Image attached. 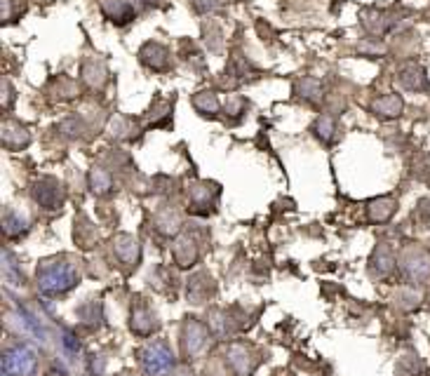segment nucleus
<instances>
[{"label": "nucleus", "mask_w": 430, "mask_h": 376, "mask_svg": "<svg viewBox=\"0 0 430 376\" xmlns=\"http://www.w3.org/2000/svg\"><path fill=\"white\" fill-rule=\"evenodd\" d=\"M374 111H376V116H381V118H395V116H399V111H402V99H399L397 94L381 96V99L374 104Z\"/></svg>", "instance_id": "16"}, {"label": "nucleus", "mask_w": 430, "mask_h": 376, "mask_svg": "<svg viewBox=\"0 0 430 376\" xmlns=\"http://www.w3.org/2000/svg\"><path fill=\"white\" fill-rule=\"evenodd\" d=\"M89 184H92L94 193H109L111 191V177L104 170H92V175H89Z\"/></svg>", "instance_id": "21"}, {"label": "nucleus", "mask_w": 430, "mask_h": 376, "mask_svg": "<svg viewBox=\"0 0 430 376\" xmlns=\"http://www.w3.org/2000/svg\"><path fill=\"white\" fill-rule=\"evenodd\" d=\"M399 80H402V85L407 89H424L428 85L424 71L417 69V66H409V69H404L402 75H399Z\"/></svg>", "instance_id": "18"}, {"label": "nucleus", "mask_w": 430, "mask_h": 376, "mask_svg": "<svg viewBox=\"0 0 430 376\" xmlns=\"http://www.w3.org/2000/svg\"><path fill=\"white\" fill-rule=\"evenodd\" d=\"M195 109H198L202 116H214V113L219 111V101L216 96L212 92H200L198 96H195Z\"/></svg>", "instance_id": "19"}, {"label": "nucleus", "mask_w": 430, "mask_h": 376, "mask_svg": "<svg viewBox=\"0 0 430 376\" xmlns=\"http://www.w3.org/2000/svg\"><path fill=\"white\" fill-rule=\"evenodd\" d=\"M315 132H318V137L322 141H327V144H329V141L336 137V123L329 116H322L318 120V125H315Z\"/></svg>", "instance_id": "20"}, {"label": "nucleus", "mask_w": 430, "mask_h": 376, "mask_svg": "<svg viewBox=\"0 0 430 376\" xmlns=\"http://www.w3.org/2000/svg\"><path fill=\"white\" fill-rule=\"evenodd\" d=\"M116 257L123 266H137L139 261V243L130 236H118L116 238Z\"/></svg>", "instance_id": "10"}, {"label": "nucleus", "mask_w": 430, "mask_h": 376, "mask_svg": "<svg viewBox=\"0 0 430 376\" xmlns=\"http://www.w3.org/2000/svg\"><path fill=\"white\" fill-rule=\"evenodd\" d=\"M80 282V270L69 259H52L38 268V289L45 297H62Z\"/></svg>", "instance_id": "1"}, {"label": "nucleus", "mask_w": 430, "mask_h": 376, "mask_svg": "<svg viewBox=\"0 0 430 376\" xmlns=\"http://www.w3.org/2000/svg\"><path fill=\"white\" fill-rule=\"evenodd\" d=\"M130 327L134 334L139 336H150L158 329V322H155V315L148 311L146 306H137L132 311V320H130Z\"/></svg>", "instance_id": "8"}, {"label": "nucleus", "mask_w": 430, "mask_h": 376, "mask_svg": "<svg viewBox=\"0 0 430 376\" xmlns=\"http://www.w3.org/2000/svg\"><path fill=\"white\" fill-rule=\"evenodd\" d=\"M393 254L388 252V247H379L374 252V259H372V273L376 277H388L393 273Z\"/></svg>", "instance_id": "12"}, {"label": "nucleus", "mask_w": 430, "mask_h": 376, "mask_svg": "<svg viewBox=\"0 0 430 376\" xmlns=\"http://www.w3.org/2000/svg\"><path fill=\"white\" fill-rule=\"evenodd\" d=\"M226 360H228V367L236 376H252L256 370V360H250V353H247L245 345H231L228 353H226Z\"/></svg>", "instance_id": "7"}, {"label": "nucleus", "mask_w": 430, "mask_h": 376, "mask_svg": "<svg viewBox=\"0 0 430 376\" xmlns=\"http://www.w3.org/2000/svg\"><path fill=\"white\" fill-rule=\"evenodd\" d=\"M175 259L181 268H188L193 266L195 259H198V247L193 245L191 238H181L179 243L175 245Z\"/></svg>", "instance_id": "11"}, {"label": "nucleus", "mask_w": 430, "mask_h": 376, "mask_svg": "<svg viewBox=\"0 0 430 376\" xmlns=\"http://www.w3.org/2000/svg\"><path fill=\"white\" fill-rule=\"evenodd\" d=\"M33 198L45 209H59L64 202V186L55 179H40L33 188Z\"/></svg>", "instance_id": "5"}, {"label": "nucleus", "mask_w": 430, "mask_h": 376, "mask_svg": "<svg viewBox=\"0 0 430 376\" xmlns=\"http://www.w3.org/2000/svg\"><path fill=\"white\" fill-rule=\"evenodd\" d=\"M3 231H5L7 238H17V236H21V233L28 231V226H26V221L21 219L17 212L7 209L5 216H3Z\"/></svg>", "instance_id": "17"}, {"label": "nucleus", "mask_w": 430, "mask_h": 376, "mask_svg": "<svg viewBox=\"0 0 430 376\" xmlns=\"http://www.w3.org/2000/svg\"><path fill=\"white\" fill-rule=\"evenodd\" d=\"M3 370L12 376H33L38 370V353L26 343H14L5 350Z\"/></svg>", "instance_id": "3"}, {"label": "nucleus", "mask_w": 430, "mask_h": 376, "mask_svg": "<svg viewBox=\"0 0 430 376\" xmlns=\"http://www.w3.org/2000/svg\"><path fill=\"white\" fill-rule=\"evenodd\" d=\"M395 212V200L393 198H381V200H374L369 205V219L374 223H383L388 221L390 216Z\"/></svg>", "instance_id": "14"}, {"label": "nucleus", "mask_w": 430, "mask_h": 376, "mask_svg": "<svg viewBox=\"0 0 430 376\" xmlns=\"http://www.w3.org/2000/svg\"><path fill=\"white\" fill-rule=\"evenodd\" d=\"M193 5L198 7V10L207 12V10H214V7H219V0H193Z\"/></svg>", "instance_id": "24"}, {"label": "nucleus", "mask_w": 430, "mask_h": 376, "mask_svg": "<svg viewBox=\"0 0 430 376\" xmlns=\"http://www.w3.org/2000/svg\"><path fill=\"white\" fill-rule=\"evenodd\" d=\"M209 343V332L205 325H200L198 320L191 318L186 320L184 329H181V348H184V355L191 360L198 353H202Z\"/></svg>", "instance_id": "4"}, {"label": "nucleus", "mask_w": 430, "mask_h": 376, "mask_svg": "<svg viewBox=\"0 0 430 376\" xmlns=\"http://www.w3.org/2000/svg\"><path fill=\"white\" fill-rule=\"evenodd\" d=\"M3 144H5L7 148H12V150L26 146V144H28V132L21 130L19 125L7 123V125L3 127Z\"/></svg>", "instance_id": "15"}, {"label": "nucleus", "mask_w": 430, "mask_h": 376, "mask_svg": "<svg viewBox=\"0 0 430 376\" xmlns=\"http://www.w3.org/2000/svg\"><path fill=\"white\" fill-rule=\"evenodd\" d=\"M402 270H404V275L414 282L426 280V277H430V257L424 250L407 252L404 259H402Z\"/></svg>", "instance_id": "6"}, {"label": "nucleus", "mask_w": 430, "mask_h": 376, "mask_svg": "<svg viewBox=\"0 0 430 376\" xmlns=\"http://www.w3.org/2000/svg\"><path fill=\"white\" fill-rule=\"evenodd\" d=\"M82 75H85V80H87L92 87L101 85V82H104V69L97 71V66H94V64H89V62H87L85 66H82Z\"/></svg>", "instance_id": "23"}, {"label": "nucleus", "mask_w": 430, "mask_h": 376, "mask_svg": "<svg viewBox=\"0 0 430 376\" xmlns=\"http://www.w3.org/2000/svg\"><path fill=\"white\" fill-rule=\"evenodd\" d=\"M104 12L109 14L111 21H118V24H125V21L134 19V10L125 0H106V3H104Z\"/></svg>", "instance_id": "13"}, {"label": "nucleus", "mask_w": 430, "mask_h": 376, "mask_svg": "<svg viewBox=\"0 0 430 376\" xmlns=\"http://www.w3.org/2000/svg\"><path fill=\"white\" fill-rule=\"evenodd\" d=\"M141 62L148 64L153 71H165L170 66V52L162 48V45H155V43H148L143 45V50L139 52Z\"/></svg>", "instance_id": "9"}, {"label": "nucleus", "mask_w": 430, "mask_h": 376, "mask_svg": "<svg viewBox=\"0 0 430 376\" xmlns=\"http://www.w3.org/2000/svg\"><path fill=\"white\" fill-rule=\"evenodd\" d=\"M141 370L146 376H170L175 370V355L165 341H150L139 350Z\"/></svg>", "instance_id": "2"}, {"label": "nucleus", "mask_w": 430, "mask_h": 376, "mask_svg": "<svg viewBox=\"0 0 430 376\" xmlns=\"http://www.w3.org/2000/svg\"><path fill=\"white\" fill-rule=\"evenodd\" d=\"M5 277H7V282H10V284L24 282V275H21V270L14 266V261H12L10 254H5Z\"/></svg>", "instance_id": "22"}]
</instances>
